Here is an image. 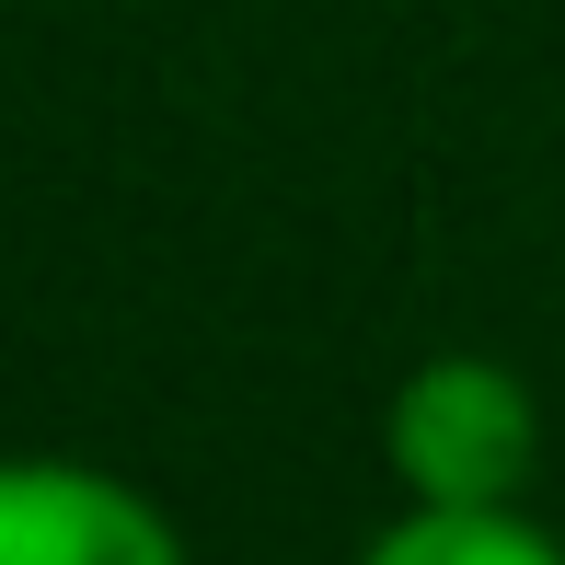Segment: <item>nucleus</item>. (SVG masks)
I'll list each match as a JSON object with an SVG mask.
<instances>
[{
  "label": "nucleus",
  "mask_w": 565,
  "mask_h": 565,
  "mask_svg": "<svg viewBox=\"0 0 565 565\" xmlns=\"http://www.w3.org/2000/svg\"><path fill=\"white\" fill-rule=\"evenodd\" d=\"M381 450L416 508H520L531 461H543V404L497 358H427V370H404Z\"/></svg>",
  "instance_id": "nucleus-1"
},
{
  "label": "nucleus",
  "mask_w": 565,
  "mask_h": 565,
  "mask_svg": "<svg viewBox=\"0 0 565 565\" xmlns=\"http://www.w3.org/2000/svg\"><path fill=\"white\" fill-rule=\"evenodd\" d=\"M0 565H185V543L139 484L93 473V461H12Z\"/></svg>",
  "instance_id": "nucleus-2"
},
{
  "label": "nucleus",
  "mask_w": 565,
  "mask_h": 565,
  "mask_svg": "<svg viewBox=\"0 0 565 565\" xmlns=\"http://www.w3.org/2000/svg\"><path fill=\"white\" fill-rule=\"evenodd\" d=\"M358 565H565V543L520 508H404Z\"/></svg>",
  "instance_id": "nucleus-3"
}]
</instances>
